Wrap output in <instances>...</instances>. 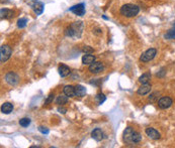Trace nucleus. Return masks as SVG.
<instances>
[{
    "mask_svg": "<svg viewBox=\"0 0 175 148\" xmlns=\"http://www.w3.org/2000/svg\"><path fill=\"white\" fill-rule=\"evenodd\" d=\"M142 140V135L132 127H127L124 131V141L127 144H137Z\"/></svg>",
    "mask_w": 175,
    "mask_h": 148,
    "instance_id": "1",
    "label": "nucleus"
},
{
    "mask_svg": "<svg viewBox=\"0 0 175 148\" xmlns=\"http://www.w3.org/2000/svg\"><path fill=\"white\" fill-rule=\"evenodd\" d=\"M140 11V7L135 4H125L120 8V14L126 17H134Z\"/></svg>",
    "mask_w": 175,
    "mask_h": 148,
    "instance_id": "2",
    "label": "nucleus"
},
{
    "mask_svg": "<svg viewBox=\"0 0 175 148\" xmlns=\"http://www.w3.org/2000/svg\"><path fill=\"white\" fill-rule=\"evenodd\" d=\"M82 28H83V25H82L81 21L74 22L65 30V34L67 35V36H70V37L79 36L80 33H81V31H82Z\"/></svg>",
    "mask_w": 175,
    "mask_h": 148,
    "instance_id": "3",
    "label": "nucleus"
},
{
    "mask_svg": "<svg viewBox=\"0 0 175 148\" xmlns=\"http://www.w3.org/2000/svg\"><path fill=\"white\" fill-rule=\"evenodd\" d=\"M12 51H11L9 46H2L0 48V62L2 63H5L6 60H8L11 56Z\"/></svg>",
    "mask_w": 175,
    "mask_h": 148,
    "instance_id": "4",
    "label": "nucleus"
},
{
    "mask_svg": "<svg viewBox=\"0 0 175 148\" xmlns=\"http://www.w3.org/2000/svg\"><path fill=\"white\" fill-rule=\"evenodd\" d=\"M156 53H157V51L156 48H149L145 53H142V56H140V60L143 63H148L150 60H152L153 58H155Z\"/></svg>",
    "mask_w": 175,
    "mask_h": 148,
    "instance_id": "5",
    "label": "nucleus"
},
{
    "mask_svg": "<svg viewBox=\"0 0 175 148\" xmlns=\"http://www.w3.org/2000/svg\"><path fill=\"white\" fill-rule=\"evenodd\" d=\"M69 11L76 14L78 16H83L85 14V4L84 3H79L77 5L72 6L69 9Z\"/></svg>",
    "mask_w": 175,
    "mask_h": 148,
    "instance_id": "6",
    "label": "nucleus"
},
{
    "mask_svg": "<svg viewBox=\"0 0 175 148\" xmlns=\"http://www.w3.org/2000/svg\"><path fill=\"white\" fill-rule=\"evenodd\" d=\"M88 70H89V72L92 73V74H98V73H101L103 70H104V67H103V65L101 63L94 62L89 65Z\"/></svg>",
    "mask_w": 175,
    "mask_h": 148,
    "instance_id": "7",
    "label": "nucleus"
},
{
    "mask_svg": "<svg viewBox=\"0 0 175 148\" xmlns=\"http://www.w3.org/2000/svg\"><path fill=\"white\" fill-rule=\"evenodd\" d=\"M5 81L9 85H12V86H14V85H16L18 83V81H19V77H18L15 73L10 72V73H8V74H6Z\"/></svg>",
    "mask_w": 175,
    "mask_h": 148,
    "instance_id": "8",
    "label": "nucleus"
},
{
    "mask_svg": "<svg viewBox=\"0 0 175 148\" xmlns=\"http://www.w3.org/2000/svg\"><path fill=\"white\" fill-rule=\"evenodd\" d=\"M172 99L169 97H163L158 101V106L160 109H168L170 106L172 105Z\"/></svg>",
    "mask_w": 175,
    "mask_h": 148,
    "instance_id": "9",
    "label": "nucleus"
},
{
    "mask_svg": "<svg viewBox=\"0 0 175 148\" xmlns=\"http://www.w3.org/2000/svg\"><path fill=\"white\" fill-rule=\"evenodd\" d=\"M145 132H146V134H147L148 137L151 138V139H153V140H158V139H160V137H161L160 133L158 132L156 129L151 128V127H149V128H146Z\"/></svg>",
    "mask_w": 175,
    "mask_h": 148,
    "instance_id": "10",
    "label": "nucleus"
},
{
    "mask_svg": "<svg viewBox=\"0 0 175 148\" xmlns=\"http://www.w3.org/2000/svg\"><path fill=\"white\" fill-rule=\"evenodd\" d=\"M103 136H104V134H103L102 130L99 128H95L91 133V137L96 141H101L103 139Z\"/></svg>",
    "mask_w": 175,
    "mask_h": 148,
    "instance_id": "11",
    "label": "nucleus"
},
{
    "mask_svg": "<svg viewBox=\"0 0 175 148\" xmlns=\"http://www.w3.org/2000/svg\"><path fill=\"white\" fill-rule=\"evenodd\" d=\"M151 92V86L149 84H143L140 88L138 89L137 91V94L140 96H144V95H147L148 93Z\"/></svg>",
    "mask_w": 175,
    "mask_h": 148,
    "instance_id": "12",
    "label": "nucleus"
},
{
    "mask_svg": "<svg viewBox=\"0 0 175 148\" xmlns=\"http://www.w3.org/2000/svg\"><path fill=\"white\" fill-rule=\"evenodd\" d=\"M63 92L65 95H67L68 97H70V98L76 96V94H75V87L71 86V85H67V86L64 87Z\"/></svg>",
    "mask_w": 175,
    "mask_h": 148,
    "instance_id": "13",
    "label": "nucleus"
},
{
    "mask_svg": "<svg viewBox=\"0 0 175 148\" xmlns=\"http://www.w3.org/2000/svg\"><path fill=\"white\" fill-rule=\"evenodd\" d=\"M94 62H95V56H92L91 53H87V55L82 56V63L83 65H91Z\"/></svg>",
    "mask_w": 175,
    "mask_h": 148,
    "instance_id": "14",
    "label": "nucleus"
},
{
    "mask_svg": "<svg viewBox=\"0 0 175 148\" xmlns=\"http://www.w3.org/2000/svg\"><path fill=\"white\" fill-rule=\"evenodd\" d=\"M32 8H34V11L37 15H41V14L44 12L45 5H44V3H42V2H35L34 4V6H32Z\"/></svg>",
    "mask_w": 175,
    "mask_h": 148,
    "instance_id": "15",
    "label": "nucleus"
},
{
    "mask_svg": "<svg viewBox=\"0 0 175 148\" xmlns=\"http://www.w3.org/2000/svg\"><path fill=\"white\" fill-rule=\"evenodd\" d=\"M59 75H60L62 78H65V77H67L68 75L70 74V69H69V67H67L66 65H61L60 67H59Z\"/></svg>",
    "mask_w": 175,
    "mask_h": 148,
    "instance_id": "16",
    "label": "nucleus"
},
{
    "mask_svg": "<svg viewBox=\"0 0 175 148\" xmlns=\"http://www.w3.org/2000/svg\"><path fill=\"white\" fill-rule=\"evenodd\" d=\"M12 110H13V105L8 102L4 103V104H2L1 106V112L3 113V114H10V113L12 112Z\"/></svg>",
    "mask_w": 175,
    "mask_h": 148,
    "instance_id": "17",
    "label": "nucleus"
},
{
    "mask_svg": "<svg viewBox=\"0 0 175 148\" xmlns=\"http://www.w3.org/2000/svg\"><path fill=\"white\" fill-rule=\"evenodd\" d=\"M0 15H1V19L3 18H10L13 16V11L10 10V9H7V8H2L1 11H0Z\"/></svg>",
    "mask_w": 175,
    "mask_h": 148,
    "instance_id": "18",
    "label": "nucleus"
},
{
    "mask_svg": "<svg viewBox=\"0 0 175 148\" xmlns=\"http://www.w3.org/2000/svg\"><path fill=\"white\" fill-rule=\"evenodd\" d=\"M75 94L78 97H84L85 94H86V89L83 86H81V85H77L75 87Z\"/></svg>",
    "mask_w": 175,
    "mask_h": 148,
    "instance_id": "19",
    "label": "nucleus"
},
{
    "mask_svg": "<svg viewBox=\"0 0 175 148\" xmlns=\"http://www.w3.org/2000/svg\"><path fill=\"white\" fill-rule=\"evenodd\" d=\"M151 80V74L150 73H146V74H143L142 76L139 78V82L143 85V84H148Z\"/></svg>",
    "mask_w": 175,
    "mask_h": 148,
    "instance_id": "20",
    "label": "nucleus"
},
{
    "mask_svg": "<svg viewBox=\"0 0 175 148\" xmlns=\"http://www.w3.org/2000/svg\"><path fill=\"white\" fill-rule=\"evenodd\" d=\"M105 100H106V97H105L104 94H102V93L97 94V95H96V97H95V102H96V104H97V105L103 104V103L105 102Z\"/></svg>",
    "mask_w": 175,
    "mask_h": 148,
    "instance_id": "21",
    "label": "nucleus"
},
{
    "mask_svg": "<svg viewBox=\"0 0 175 148\" xmlns=\"http://www.w3.org/2000/svg\"><path fill=\"white\" fill-rule=\"evenodd\" d=\"M67 102H68V96L67 95H61V96H59V97L57 98V100H56L57 104L61 105V106H63L64 104H66Z\"/></svg>",
    "mask_w": 175,
    "mask_h": 148,
    "instance_id": "22",
    "label": "nucleus"
},
{
    "mask_svg": "<svg viewBox=\"0 0 175 148\" xmlns=\"http://www.w3.org/2000/svg\"><path fill=\"white\" fill-rule=\"evenodd\" d=\"M164 37L166 39H175V28L173 27L172 29L168 30L166 32V34L164 35Z\"/></svg>",
    "mask_w": 175,
    "mask_h": 148,
    "instance_id": "23",
    "label": "nucleus"
},
{
    "mask_svg": "<svg viewBox=\"0 0 175 148\" xmlns=\"http://www.w3.org/2000/svg\"><path fill=\"white\" fill-rule=\"evenodd\" d=\"M30 124V118H21L19 120V125L21 127H28Z\"/></svg>",
    "mask_w": 175,
    "mask_h": 148,
    "instance_id": "24",
    "label": "nucleus"
},
{
    "mask_svg": "<svg viewBox=\"0 0 175 148\" xmlns=\"http://www.w3.org/2000/svg\"><path fill=\"white\" fill-rule=\"evenodd\" d=\"M27 18H20L17 21V26L18 28H24L27 26Z\"/></svg>",
    "mask_w": 175,
    "mask_h": 148,
    "instance_id": "25",
    "label": "nucleus"
},
{
    "mask_svg": "<svg viewBox=\"0 0 175 148\" xmlns=\"http://www.w3.org/2000/svg\"><path fill=\"white\" fill-rule=\"evenodd\" d=\"M39 131L42 134H49V129L47 128V127H44V126H40L39 127Z\"/></svg>",
    "mask_w": 175,
    "mask_h": 148,
    "instance_id": "26",
    "label": "nucleus"
},
{
    "mask_svg": "<svg viewBox=\"0 0 175 148\" xmlns=\"http://www.w3.org/2000/svg\"><path fill=\"white\" fill-rule=\"evenodd\" d=\"M82 51H83V53H93V48H90V46H84Z\"/></svg>",
    "mask_w": 175,
    "mask_h": 148,
    "instance_id": "27",
    "label": "nucleus"
},
{
    "mask_svg": "<svg viewBox=\"0 0 175 148\" xmlns=\"http://www.w3.org/2000/svg\"><path fill=\"white\" fill-rule=\"evenodd\" d=\"M53 100H54V94H50L49 97L47 98V100L45 101V103H46V104L48 105V104H50V103H51Z\"/></svg>",
    "mask_w": 175,
    "mask_h": 148,
    "instance_id": "28",
    "label": "nucleus"
},
{
    "mask_svg": "<svg viewBox=\"0 0 175 148\" xmlns=\"http://www.w3.org/2000/svg\"><path fill=\"white\" fill-rule=\"evenodd\" d=\"M58 111L60 113H62V114H65L67 109H66V108H58Z\"/></svg>",
    "mask_w": 175,
    "mask_h": 148,
    "instance_id": "29",
    "label": "nucleus"
},
{
    "mask_svg": "<svg viewBox=\"0 0 175 148\" xmlns=\"http://www.w3.org/2000/svg\"><path fill=\"white\" fill-rule=\"evenodd\" d=\"M173 27L175 28V20H174V22H173Z\"/></svg>",
    "mask_w": 175,
    "mask_h": 148,
    "instance_id": "30",
    "label": "nucleus"
},
{
    "mask_svg": "<svg viewBox=\"0 0 175 148\" xmlns=\"http://www.w3.org/2000/svg\"><path fill=\"white\" fill-rule=\"evenodd\" d=\"M34 1H35V2H37V0H34Z\"/></svg>",
    "mask_w": 175,
    "mask_h": 148,
    "instance_id": "31",
    "label": "nucleus"
}]
</instances>
